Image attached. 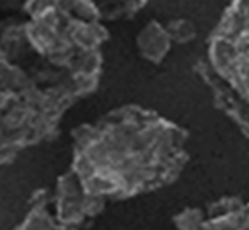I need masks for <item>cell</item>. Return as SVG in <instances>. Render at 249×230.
<instances>
[{"label":"cell","mask_w":249,"mask_h":230,"mask_svg":"<svg viewBox=\"0 0 249 230\" xmlns=\"http://www.w3.org/2000/svg\"><path fill=\"white\" fill-rule=\"evenodd\" d=\"M165 27H167V32L171 37V41H173V44H178V45L190 44L196 39V36H198L196 24L187 17L171 19L167 22Z\"/></svg>","instance_id":"10"},{"label":"cell","mask_w":249,"mask_h":230,"mask_svg":"<svg viewBox=\"0 0 249 230\" xmlns=\"http://www.w3.org/2000/svg\"><path fill=\"white\" fill-rule=\"evenodd\" d=\"M100 73L52 64L30 45L23 19L10 17L0 36V164H14L22 151L53 142L66 114L95 94Z\"/></svg>","instance_id":"2"},{"label":"cell","mask_w":249,"mask_h":230,"mask_svg":"<svg viewBox=\"0 0 249 230\" xmlns=\"http://www.w3.org/2000/svg\"><path fill=\"white\" fill-rule=\"evenodd\" d=\"M189 139L158 111L122 104L72 129L70 168L88 193L124 201L176 182L190 159Z\"/></svg>","instance_id":"1"},{"label":"cell","mask_w":249,"mask_h":230,"mask_svg":"<svg viewBox=\"0 0 249 230\" xmlns=\"http://www.w3.org/2000/svg\"><path fill=\"white\" fill-rule=\"evenodd\" d=\"M101 11L105 22L128 20L143 8L148 0H93Z\"/></svg>","instance_id":"9"},{"label":"cell","mask_w":249,"mask_h":230,"mask_svg":"<svg viewBox=\"0 0 249 230\" xmlns=\"http://www.w3.org/2000/svg\"><path fill=\"white\" fill-rule=\"evenodd\" d=\"M73 0H27L23 30L33 50L52 64L73 72L103 75L109 32L103 22L81 19Z\"/></svg>","instance_id":"3"},{"label":"cell","mask_w":249,"mask_h":230,"mask_svg":"<svg viewBox=\"0 0 249 230\" xmlns=\"http://www.w3.org/2000/svg\"><path fill=\"white\" fill-rule=\"evenodd\" d=\"M193 72L206 84L210 95H212L213 106L240 129V132L245 135V139L249 140L248 99L213 70V67L210 66L206 56H201L196 59V63L193 64Z\"/></svg>","instance_id":"6"},{"label":"cell","mask_w":249,"mask_h":230,"mask_svg":"<svg viewBox=\"0 0 249 230\" xmlns=\"http://www.w3.org/2000/svg\"><path fill=\"white\" fill-rule=\"evenodd\" d=\"M228 2H231V0H226V3H228Z\"/></svg>","instance_id":"12"},{"label":"cell","mask_w":249,"mask_h":230,"mask_svg":"<svg viewBox=\"0 0 249 230\" xmlns=\"http://www.w3.org/2000/svg\"><path fill=\"white\" fill-rule=\"evenodd\" d=\"M173 47V41L167 32L165 24L151 19L136 34V49L140 58L146 63L158 66L165 61Z\"/></svg>","instance_id":"8"},{"label":"cell","mask_w":249,"mask_h":230,"mask_svg":"<svg viewBox=\"0 0 249 230\" xmlns=\"http://www.w3.org/2000/svg\"><path fill=\"white\" fill-rule=\"evenodd\" d=\"M106 199L88 193L72 168L58 176L52 191V205L61 224L78 230L88 229L106 209Z\"/></svg>","instance_id":"5"},{"label":"cell","mask_w":249,"mask_h":230,"mask_svg":"<svg viewBox=\"0 0 249 230\" xmlns=\"http://www.w3.org/2000/svg\"><path fill=\"white\" fill-rule=\"evenodd\" d=\"M213 70L249 101V0H231L209 33L206 55Z\"/></svg>","instance_id":"4"},{"label":"cell","mask_w":249,"mask_h":230,"mask_svg":"<svg viewBox=\"0 0 249 230\" xmlns=\"http://www.w3.org/2000/svg\"><path fill=\"white\" fill-rule=\"evenodd\" d=\"M13 230H78L61 224L54 216L52 205V191L39 188L30 196L25 216Z\"/></svg>","instance_id":"7"},{"label":"cell","mask_w":249,"mask_h":230,"mask_svg":"<svg viewBox=\"0 0 249 230\" xmlns=\"http://www.w3.org/2000/svg\"><path fill=\"white\" fill-rule=\"evenodd\" d=\"M0 2H2V8L6 11H22L27 0H0Z\"/></svg>","instance_id":"11"}]
</instances>
